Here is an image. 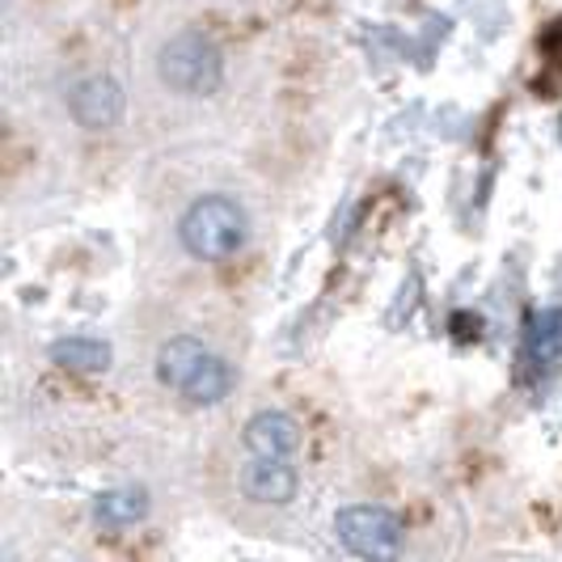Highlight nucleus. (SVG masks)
Wrapping results in <instances>:
<instances>
[{
	"instance_id": "obj_1",
	"label": "nucleus",
	"mask_w": 562,
	"mask_h": 562,
	"mask_svg": "<svg viewBox=\"0 0 562 562\" xmlns=\"http://www.w3.org/2000/svg\"><path fill=\"white\" fill-rule=\"evenodd\" d=\"M157 381L191 406H221L233 394V364L199 335H169L153 360Z\"/></svg>"
},
{
	"instance_id": "obj_2",
	"label": "nucleus",
	"mask_w": 562,
	"mask_h": 562,
	"mask_svg": "<svg viewBox=\"0 0 562 562\" xmlns=\"http://www.w3.org/2000/svg\"><path fill=\"white\" fill-rule=\"evenodd\" d=\"M178 241L199 262H228L246 246V212L228 195H203L178 221Z\"/></svg>"
},
{
	"instance_id": "obj_3",
	"label": "nucleus",
	"mask_w": 562,
	"mask_h": 562,
	"mask_svg": "<svg viewBox=\"0 0 562 562\" xmlns=\"http://www.w3.org/2000/svg\"><path fill=\"white\" fill-rule=\"evenodd\" d=\"M157 81L182 98H212L225 85V59L199 30H178L157 52Z\"/></svg>"
},
{
	"instance_id": "obj_4",
	"label": "nucleus",
	"mask_w": 562,
	"mask_h": 562,
	"mask_svg": "<svg viewBox=\"0 0 562 562\" xmlns=\"http://www.w3.org/2000/svg\"><path fill=\"white\" fill-rule=\"evenodd\" d=\"M335 533L360 559H390V554H397V546H402V520H397L390 507L356 504V507H342L335 516Z\"/></svg>"
},
{
	"instance_id": "obj_5",
	"label": "nucleus",
	"mask_w": 562,
	"mask_h": 562,
	"mask_svg": "<svg viewBox=\"0 0 562 562\" xmlns=\"http://www.w3.org/2000/svg\"><path fill=\"white\" fill-rule=\"evenodd\" d=\"M237 486L250 504L262 507H288L296 495H301V474L292 461H276V457H250L241 461V474H237Z\"/></svg>"
},
{
	"instance_id": "obj_6",
	"label": "nucleus",
	"mask_w": 562,
	"mask_h": 562,
	"mask_svg": "<svg viewBox=\"0 0 562 562\" xmlns=\"http://www.w3.org/2000/svg\"><path fill=\"white\" fill-rule=\"evenodd\" d=\"M241 445L250 457H276V461H296V452L305 445V431L301 423L292 419L288 411H258L246 431H241Z\"/></svg>"
},
{
	"instance_id": "obj_7",
	"label": "nucleus",
	"mask_w": 562,
	"mask_h": 562,
	"mask_svg": "<svg viewBox=\"0 0 562 562\" xmlns=\"http://www.w3.org/2000/svg\"><path fill=\"white\" fill-rule=\"evenodd\" d=\"M123 106H127L123 85L111 81V77H85L72 89V98H68V111H72V119L81 123L85 132H106V127H114L123 119Z\"/></svg>"
},
{
	"instance_id": "obj_8",
	"label": "nucleus",
	"mask_w": 562,
	"mask_h": 562,
	"mask_svg": "<svg viewBox=\"0 0 562 562\" xmlns=\"http://www.w3.org/2000/svg\"><path fill=\"white\" fill-rule=\"evenodd\" d=\"M52 360L72 372H106L111 368V347L98 338H64L52 347Z\"/></svg>"
},
{
	"instance_id": "obj_9",
	"label": "nucleus",
	"mask_w": 562,
	"mask_h": 562,
	"mask_svg": "<svg viewBox=\"0 0 562 562\" xmlns=\"http://www.w3.org/2000/svg\"><path fill=\"white\" fill-rule=\"evenodd\" d=\"M98 520L102 525H136L148 504H144V491H106V495H98Z\"/></svg>"
},
{
	"instance_id": "obj_10",
	"label": "nucleus",
	"mask_w": 562,
	"mask_h": 562,
	"mask_svg": "<svg viewBox=\"0 0 562 562\" xmlns=\"http://www.w3.org/2000/svg\"><path fill=\"white\" fill-rule=\"evenodd\" d=\"M562 313H546L541 322H537L533 330V347L541 360H554V356H562Z\"/></svg>"
}]
</instances>
